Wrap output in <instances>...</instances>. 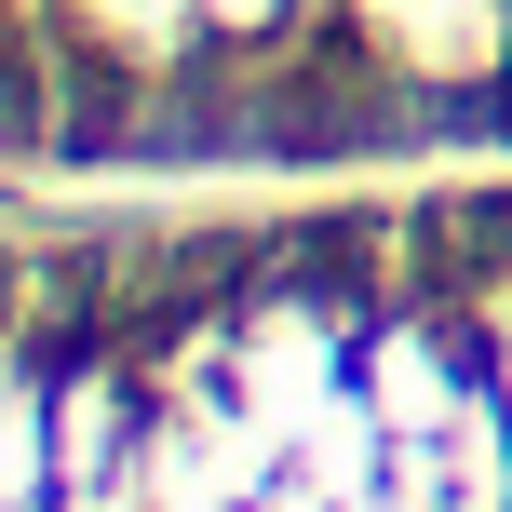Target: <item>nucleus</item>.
<instances>
[{"mask_svg": "<svg viewBox=\"0 0 512 512\" xmlns=\"http://www.w3.org/2000/svg\"><path fill=\"white\" fill-rule=\"evenodd\" d=\"M0 310H14V270H0Z\"/></svg>", "mask_w": 512, "mask_h": 512, "instance_id": "obj_1", "label": "nucleus"}]
</instances>
